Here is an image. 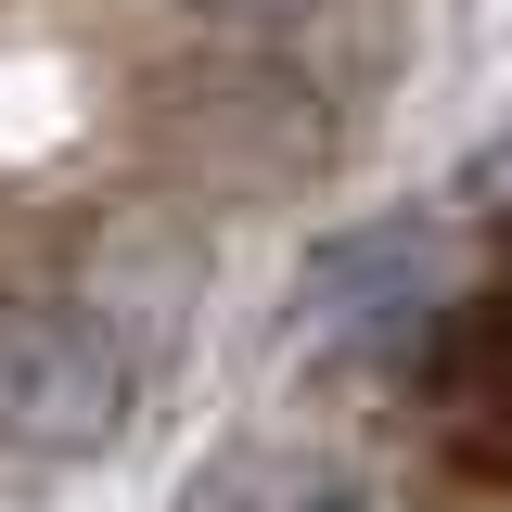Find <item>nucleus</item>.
<instances>
[{
  "label": "nucleus",
  "mask_w": 512,
  "mask_h": 512,
  "mask_svg": "<svg viewBox=\"0 0 512 512\" xmlns=\"http://www.w3.org/2000/svg\"><path fill=\"white\" fill-rule=\"evenodd\" d=\"M180 13H320V0H180Z\"/></svg>",
  "instance_id": "2"
},
{
  "label": "nucleus",
  "mask_w": 512,
  "mask_h": 512,
  "mask_svg": "<svg viewBox=\"0 0 512 512\" xmlns=\"http://www.w3.org/2000/svg\"><path fill=\"white\" fill-rule=\"evenodd\" d=\"M128 410V359L90 308H0V436L13 448H103Z\"/></svg>",
  "instance_id": "1"
}]
</instances>
